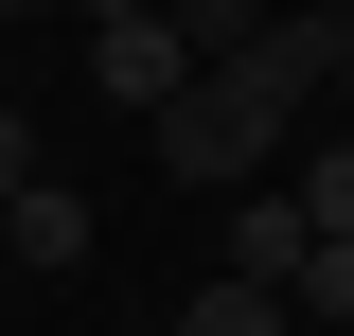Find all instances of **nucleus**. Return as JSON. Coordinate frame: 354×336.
Masks as SVG:
<instances>
[{
    "label": "nucleus",
    "instance_id": "obj_1",
    "mask_svg": "<svg viewBox=\"0 0 354 336\" xmlns=\"http://www.w3.org/2000/svg\"><path fill=\"white\" fill-rule=\"evenodd\" d=\"M195 71H213V53L177 36V0H160V18H106V36H88V88H106V106H142V124H160Z\"/></svg>",
    "mask_w": 354,
    "mask_h": 336
},
{
    "label": "nucleus",
    "instance_id": "obj_2",
    "mask_svg": "<svg viewBox=\"0 0 354 336\" xmlns=\"http://www.w3.org/2000/svg\"><path fill=\"white\" fill-rule=\"evenodd\" d=\"M230 283H283V301H301V265H319V230H301V195H230Z\"/></svg>",
    "mask_w": 354,
    "mask_h": 336
},
{
    "label": "nucleus",
    "instance_id": "obj_3",
    "mask_svg": "<svg viewBox=\"0 0 354 336\" xmlns=\"http://www.w3.org/2000/svg\"><path fill=\"white\" fill-rule=\"evenodd\" d=\"M0 248H18V283H71V265H88V195H71V177H36V195L0 212Z\"/></svg>",
    "mask_w": 354,
    "mask_h": 336
},
{
    "label": "nucleus",
    "instance_id": "obj_4",
    "mask_svg": "<svg viewBox=\"0 0 354 336\" xmlns=\"http://www.w3.org/2000/svg\"><path fill=\"white\" fill-rule=\"evenodd\" d=\"M177 336H301V301H283V283H230V265H213V283L177 301Z\"/></svg>",
    "mask_w": 354,
    "mask_h": 336
},
{
    "label": "nucleus",
    "instance_id": "obj_5",
    "mask_svg": "<svg viewBox=\"0 0 354 336\" xmlns=\"http://www.w3.org/2000/svg\"><path fill=\"white\" fill-rule=\"evenodd\" d=\"M283 195H301V230H354V124H337V142H319V160H301V177H283Z\"/></svg>",
    "mask_w": 354,
    "mask_h": 336
},
{
    "label": "nucleus",
    "instance_id": "obj_6",
    "mask_svg": "<svg viewBox=\"0 0 354 336\" xmlns=\"http://www.w3.org/2000/svg\"><path fill=\"white\" fill-rule=\"evenodd\" d=\"M319 319L354 336V230H319V265H301V336H319Z\"/></svg>",
    "mask_w": 354,
    "mask_h": 336
},
{
    "label": "nucleus",
    "instance_id": "obj_7",
    "mask_svg": "<svg viewBox=\"0 0 354 336\" xmlns=\"http://www.w3.org/2000/svg\"><path fill=\"white\" fill-rule=\"evenodd\" d=\"M36 195V124H18V106H0V212Z\"/></svg>",
    "mask_w": 354,
    "mask_h": 336
},
{
    "label": "nucleus",
    "instance_id": "obj_8",
    "mask_svg": "<svg viewBox=\"0 0 354 336\" xmlns=\"http://www.w3.org/2000/svg\"><path fill=\"white\" fill-rule=\"evenodd\" d=\"M71 18H88V36H106V18H160V0H71Z\"/></svg>",
    "mask_w": 354,
    "mask_h": 336
},
{
    "label": "nucleus",
    "instance_id": "obj_9",
    "mask_svg": "<svg viewBox=\"0 0 354 336\" xmlns=\"http://www.w3.org/2000/svg\"><path fill=\"white\" fill-rule=\"evenodd\" d=\"M337 124H354V53H337Z\"/></svg>",
    "mask_w": 354,
    "mask_h": 336
},
{
    "label": "nucleus",
    "instance_id": "obj_10",
    "mask_svg": "<svg viewBox=\"0 0 354 336\" xmlns=\"http://www.w3.org/2000/svg\"><path fill=\"white\" fill-rule=\"evenodd\" d=\"M0 283H18V248H0Z\"/></svg>",
    "mask_w": 354,
    "mask_h": 336
}]
</instances>
